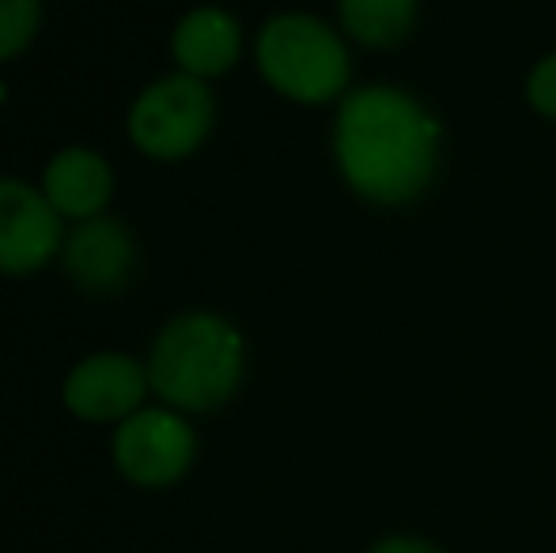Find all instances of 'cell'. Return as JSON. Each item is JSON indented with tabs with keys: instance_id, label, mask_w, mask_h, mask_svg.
<instances>
[{
	"instance_id": "1",
	"label": "cell",
	"mask_w": 556,
	"mask_h": 553,
	"mask_svg": "<svg viewBox=\"0 0 556 553\" xmlns=\"http://www.w3.org/2000/svg\"><path fill=\"white\" fill-rule=\"evenodd\" d=\"M337 163L367 201L402 205L435 171V122L402 91L359 88L337 114Z\"/></svg>"
},
{
	"instance_id": "2",
	"label": "cell",
	"mask_w": 556,
	"mask_h": 553,
	"mask_svg": "<svg viewBox=\"0 0 556 553\" xmlns=\"http://www.w3.org/2000/svg\"><path fill=\"white\" fill-rule=\"evenodd\" d=\"M242 379V338L220 315L170 318L148 356V384L175 410H213Z\"/></svg>"
},
{
	"instance_id": "3",
	"label": "cell",
	"mask_w": 556,
	"mask_h": 553,
	"mask_svg": "<svg viewBox=\"0 0 556 553\" xmlns=\"http://www.w3.org/2000/svg\"><path fill=\"white\" fill-rule=\"evenodd\" d=\"M257 65L280 96L326 103L349 84V53L326 23L311 15H277L257 38Z\"/></svg>"
},
{
	"instance_id": "4",
	"label": "cell",
	"mask_w": 556,
	"mask_h": 553,
	"mask_svg": "<svg viewBox=\"0 0 556 553\" xmlns=\"http://www.w3.org/2000/svg\"><path fill=\"white\" fill-rule=\"evenodd\" d=\"M213 126V96L198 76H167L144 88L129 111V137L155 160L190 155Z\"/></svg>"
},
{
	"instance_id": "5",
	"label": "cell",
	"mask_w": 556,
	"mask_h": 553,
	"mask_svg": "<svg viewBox=\"0 0 556 553\" xmlns=\"http://www.w3.org/2000/svg\"><path fill=\"white\" fill-rule=\"evenodd\" d=\"M114 463L129 481L160 489L178 481L193 463V432L175 410L140 406L132 417L117 420Z\"/></svg>"
},
{
	"instance_id": "6",
	"label": "cell",
	"mask_w": 556,
	"mask_h": 553,
	"mask_svg": "<svg viewBox=\"0 0 556 553\" xmlns=\"http://www.w3.org/2000/svg\"><path fill=\"white\" fill-rule=\"evenodd\" d=\"M61 247V213L42 190L0 178V269L30 274Z\"/></svg>"
},
{
	"instance_id": "7",
	"label": "cell",
	"mask_w": 556,
	"mask_h": 553,
	"mask_svg": "<svg viewBox=\"0 0 556 553\" xmlns=\"http://www.w3.org/2000/svg\"><path fill=\"white\" fill-rule=\"evenodd\" d=\"M148 364L125 353H96L65 379V406L84 420H125L144 406Z\"/></svg>"
},
{
	"instance_id": "8",
	"label": "cell",
	"mask_w": 556,
	"mask_h": 553,
	"mask_svg": "<svg viewBox=\"0 0 556 553\" xmlns=\"http://www.w3.org/2000/svg\"><path fill=\"white\" fill-rule=\"evenodd\" d=\"M111 167L91 148H65L46 163L42 175V193L50 198V205L61 216H80V221L99 216V209L111 198Z\"/></svg>"
},
{
	"instance_id": "9",
	"label": "cell",
	"mask_w": 556,
	"mask_h": 553,
	"mask_svg": "<svg viewBox=\"0 0 556 553\" xmlns=\"http://www.w3.org/2000/svg\"><path fill=\"white\" fill-rule=\"evenodd\" d=\"M65 269L88 288H114L132 269V239L117 221L91 216L65 239Z\"/></svg>"
},
{
	"instance_id": "10",
	"label": "cell",
	"mask_w": 556,
	"mask_h": 553,
	"mask_svg": "<svg viewBox=\"0 0 556 553\" xmlns=\"http://www.w3.org/2000/svg\"><path fill=\"white\" fill-rule=\"evenodd\" d=\"M239 23L220 8H193L175 27V58L186 76H216L239 58Z\"/></svg>"
},
{
	"instance_id": "11",
	"label": "cell",
	"mask_w": 556,
	"mask_h": 553,
	"mask_svg": "<svg viewBox=\"0 0 556 553\" xmlns=\"http://www.w3.org/2000/svg\"><path fill=\"white\" fill-rule=\"evenodd\" d=\"M417 0H341V20L364 46H394L409 35Z\"/></svg>"
},
{
	"instance_id": "12",
	"label": "cell",
	"mask_w": 556,
	"mask_h": 553,
	"mask_svg": "<svg viewBox=\"0 0 556 553\" xmlns=\"http://www.w3.org/2000/svg\"><path fill=\"white\" fill-rule=\"evenodd\" d=\"M38 0H0V61L20 53L38 30Z\"/></svg>"
},
{
	"instance_id": "13",
	"label": "cell",
	"mask_w": 556,
	"mask_h": 553,
	"mask_svg": "<svg viewBox=\"0 0 556 553\" xmlns=\"http://www.w3.org/2000/svg\"><path fill=\"white\" fill-rule=\"evenodd\" d=\"M527 96H530V106H534L538 114L556 118V53H549V58L530 73Z\"/></svg>"
},
{
	"instance_id": "14",
	"label": "cell",
	"mask_w": 556,
	"mask_h": 553,
	"mask_svg": "<svg viewBox=\"0 0 556 553\" xmlns=\"http://www.w3.org/2000/svg\"><path fill=\"white\" fill-rule=\"evenodd\" d=\"M371 553H440V550L428 546V542H417V539H387V542H379Z\"/></svg>"
},
{
	"instance_id": "15",
	"label": "cell",
	"mask_w": 556,
	"mask_h": 553,
	"mask_svg": "<svg viewBox=\"0 0 556 553\" xmlns=\"http://www.w3.org/2000/svg\"><path fill=\"white\" fill-rule=\"evenodd\" d=\"M0 96H4V91H0Z\"/></svg>"
}]
</instances>
